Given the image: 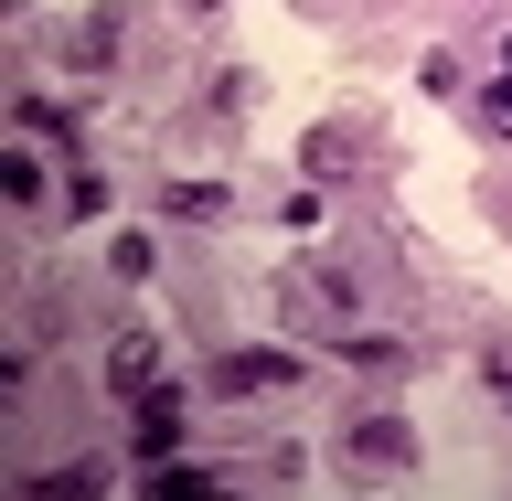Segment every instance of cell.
Wrapping results in <instances>:
<instances>
[{
  "instance_id": "obj_2",
  "label": "cell",
  "mask_w": 512,
  "mask_h": 501,
  "mask_svg": "<svg viewBox=\"0 0 512 501\" xmlns=\"http://www.w3.org/2000/svg\"><path fill=\"white\" fill-rule=\"evenodd\" d=\"M107 384H118V395H150L160 384V342L150 331H118V342H107Z\"/></svg>"
},
{
  "instance_id": "obj_7",
  "label": "cell",
  "mask_w": 512,
  "mask_h": 501,
  "mask_svg": "<svg viewBox=\"0 0 512 501\" xmlns=\"http://www.w3.org/2000/svg\"><path fill=\"white\" fill-rule=\"evenodd\" d=\"M0 192H11V203H43V171H32V160L11 150V160H0Z\"/></svg>"
},
{
  "instance_id": "obj_3",
  "label": "cell",
  "mask_w": 512,
  "mask_h": 501,
  "mask_svg": "<svg viewBox=\"0 0 512 501\" xmlns=\"http://www.w3.org/2000/svg\"><path fill=\"white\" fill-rule=\"evenodd\" d=\"M288 374H299L288 352H224V363H214V395H256V384H288Z\"/></svg>"
},
{
  "instance_id": "obj_5",
  "label": "cell",
  "mask_w": 512,
  "mask_h": 501,
  "mask_svg": "<svg viewBox=\"0 0 512 501\" xmlns=\"http://www.w3.org/2000/svg\"><path fill=\"white\" fill-rule=\"evenodd\" d=\"M214 470H182V459H150V501H214Z\"/></svg>"
},
{
  "instance_id": "obj_1",
  "label": "cell",
  "mask_w": 512,
  "mask_h": 501,
  "mask_svg": "<svg viewBox=\"0 0 512 501\" xmlns=\"http://www.w3.org/2000/svg\"><path fill=\"white\" fill-rule=\"evenodd\" d=\"M128 406H139V427H128V448H139V459H171V448H182V395H171V384L128 395Z\"/></svg>"
},
{
  "instance_id": "obj_10",
  "label": "cell",
  "mask_w": 512,
  "mask_h": 501,
  "mask_svg": "<svg viewBox=\"0 0 512 501\" xmlns=\"http://www.w3.org/2000/svg\"><path fill=\"white\" fill-rule=\"evenodd\" d=\"M491 384H502V406H512V363H502V374H491Z\"/></svg>"
},
{
  "instance_id": "obj_6",
  "label": "cell",
  "mask_w": 512,
  "mask_h": 501,
  "mask_svg": "<svg viewBox=\"0 0 512 501\" xmlns=\"http://www.w3.org/2000/svg\"><path fill=\"white\" fill-rule=\"evenodd\" d=\"M32 491H43V501H96V459H75V470H43Z\"/></svg>"
},
{
  "instance_id": "obj_8",
  "label": "cell",
  "mask_w": 512,
  "mask_h": 501,
  "mask_svg": "<svg viewBox=\"0 0 512 501\" xmlns=\"http://www.w3.org/2000/svg\"><path fill=\"white\" fill-rule=\"evenodd\" d=\"M107 267H118V278H150L160 256H150V235H118V246H107Z\"/></svg>"
},
{
  "instance_id": "obj_9",
  "label": "cell",
  "mask_w": 512,
  "mask_h": 501,
  "mask_svg": "<svg viewBox=\"0 0 512 501\" xmlns=\"http://www.w3.org/2000/svg\"><path fill=\"white\" fill-rule=\"evenodd\" d=\"M491 128H502V139H512V75H502V86H491Z\"/></svg>"
},
{
  "instance_id": "obj_11",
  "label": "cell",
  "mask_w": 512,
  "mask_h": 501,
  "mask_svg": "<svg viewBox=\"0 0 512 501\" xmlns=\"http://www.w3.org/2000/svg\"><path fill=\"white\" fill-rule=\"evenodd\" d=\"M502 75H512V43H502Z\"/></svg>"
},
{
  "instance_id": "obj_4",
  "label": "cell",
  "mask_w": 512,
  "mask_h": 501,
  "mask_svg": "<svg viewBox=\"0 0 512 501\" xmlns=\"http://www.w3.org/2000/svg\"><path fill=\"white\" fill-rule=\"evenodd\" d=\"M352 459H374V470H406V459H416L406 416H363V427H352Z\"/></svg>"
}]
</instances>
